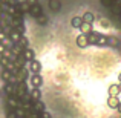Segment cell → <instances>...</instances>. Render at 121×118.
<instances>
[{"mask_svg":"<svg viewBox=\"0 0 121 118\" xmlns=\"http://www.w3.org/2000/svg\"><path fill=\"white\" fill-rule=\"evenodd\" d=\"M29 83L32 87H41V84H43V77H41V74H32L29 77Z\"/></svg>","mask_w":121,"mask_h":118,"instance_id":"1","label":"cell"},{"mask_svg":"<svg viewBox=\"0 0 121 118\" xmlns=\"http://www.w3.org/2000/svg\"><path fill=\"white\" fill-rule=\"evenodd\" d=\"M29 14L32 15V17H40V15H43V8H41L40 3H34V5H31L29 8Z\"/></svg>","mask_w":121,"mask_h":118,"instance_id":"2","label":"cell"},{"mask_svg":"<svg viewBox=\"0 0 121 118\" xmlns=\"http://www.w3.org/2000/svg\"><path fill=\"white\" fill-rule=\"evenodd\" d=\"M28 69H29L31 74H40V72H41V63L35 58V60H32V61H29Z\"/></svg>","mask_w":121,"mask_h":118,"instance_id":"3","label":"cell"},{"mask_svg":"<svg viewBox=\"0 0 121 118\" xmlns=\"http://www.w3.org/2000/svg\"><path fill=\"white\" fill-rule=\"evenodd\" d=\"M75 43H77V46L78 48H87L89 46V41H87V35L86 34H80V35L75 39Z\"/></svg>","mask_w":121,"mask_h":118,"instance_id":"4","label":"cell"},{"mask_svg":"<svg viewBox=\"0 0 121 118\" xmlns=\"http://www.w3.org/2000/svg\"><path fill=\"white\" fill-rule=\"evenodd\" d=\"M121 101L118 100V97H112V95H109L107 97V106L110 107V109H118Z\"/></svg>","mask_w":121,"mask_h":118,"instance_id":"5","label":"cell"},{"mask_svg":"<svg viewBox=\"0 0 121 118\" xmlns=\"http://www.w3.org/2000/svg\"><path fill=\"white\" fill-rule=\"evenodd\" d=\"M48 3H49V9L52 12H58L61 9V2L60 0H48Z\"/></svg>","mask_w":121,"mask_h":118,"instance_id":"6","label":"cell"},{"mask_svg":"<svg viewBox=\"0 0 121 118\" xmlns=\"http://www.w3.org/2000/svg\"><path fill=\"white\" fill-rule=\"evenodd\" d=\"M23 57H25V60H26V63H29V61H32V60H35V52H34V49L28 48V49H25Z\"/></svg>","mask_w":121,"mask_h":118,"instance_id":"7","label":"cell"},{"mask_svg":"<svg viewBox=\"0 0 121 118\" xmlns=\"http://www.w3.org/2000/svg\"><path fill=\"white\" fill-rule=\"evenodd\" d=\"M83 25V17H78V15H75V17L71 18V26L75 28V29H80V26Z\"/></svg>","mask_w":121,"mask_h":118,"instance_id":"8","label":"cell"},{"mask_svg":"<svg viewBox=\"0 0 121 118\" xmlns=\"http://www.w3.org/2000/svg\"><path fill=\"white\" fill-rule=\"evenodd\" d=\"M107 92H109V95H112V97H118V94H121L120 84H110L109 89H107Z\"/></svg>","mask_w":121,"mask_h":118,"instance_id":"9","label":"cell"},{"mask_svg":"<svg viewBox=\"0 0 121 118\" xmlns=\"http://www.w3.org/2000/svg\"><path fill=\"white\" fill-rule=\"evenodd\" d=\"M81 17H83V22H86V23H91V25H92V23L95 22V15L92 14V12H89V11H86L84 14L81 15Z\"/></svg>","mask_w":121,"mask_h":118,"instance_id":"10","label":"cell"},{"mask_svg":"<svg viewBox=\"0 0 121 118\" xmlns=\"http://www.w3.org/2000/svg\"><path fill=\"white\" fill-rule=\"evenodd\" d=\"M80 31H81L83 34H89V32H92L94 29H92V25H91V23H86V22H83V25L80 26Z\"/></svg>","mask_w":121,"mask_h":118,"instance_id":"11","label":"cell"},{"mask_svg":"<svg viewBox=\"0 0 121 118\" xmlns=\"http://www.w3.org/2000/svg\"><path fill=\"white\" fill-rule=\"evenodd\" d=\"M31 97H32L34 100H40V98H41L40 87H32V89H31Z\"/></svg>","mask_w":121,"mask_h":118,"instance_id":"12","label":"cell"},{"mask_svg":"<svg viewBox=\"0 0 121 118\" xmlns=\"http://www.w3.org/2000/svg\"><path fill=\"white\" fill-rule=\"evenodd\" d=\"M6 118H18L17 109H14V107H11V109H8V112H6Z\"/></svg>","mask_w":121,"mask_h":118,"instance_id":"13","label":"cell"},{"mask_svg":"<svg viewBox=\"0 0 121 118\" xmlns=\"http://www.w3.org/2000/svg\"><path fill=\"white\" fill-rule=\"evenodd\" d=\"M106 46H118V39H117V37H107Z\"/></svg>","mask_w":121,"mask_h":118,"instance_id":"14","label":"cell"},{"mask_svg":"<svg viewBox=\"0 0 121 118\" xmlns=\"http://www.w3.org/2000/svg\"><path fill=\"white\" fill-rule=\"evenodd\" d=\"M35 20H37V23H39V25H43V26H44V25H48V17L44 14L40 15V17H37Z\"/></svg>","mask_w":121,"mask_h":118,"instance_id":"15","label":"cell"},{"mask_svg":"<svg viewBox=\"0 0 121 118\" xmlns=\"http://www.w3.org/2000/svg\"><path fill=\"white\" fill-rule=\"evenodd\" d=\"M100 2H101V5H103L104 8L110 9V8H112V5H113V2H115V0H100Z\"/></svg>","mask_w":121,"mask_h":118,"instance_id":"16","label":"cell"},{"mask_svg":"<svg viewBox=\"0 0 121 118\" xmlns=\"http://www.w3.org/2000/svg\"><path fill=\"white\" fill-rule=\"evenodd\" d=\"M5 49H6V46H5V43H0V55H2L3 52H5Z\"/></svg>","mask_w":121,"mask_h":118,"instance_id":"17","label":"cell"},{"mask_svg":"<svg viewBox=\"0 0 121 118\" xmlns=\"http://www.w3.org/2000/svg\"><path fill=\"white\" fill-rule=\"evenodd\" d=\"M101 23H103V25H104V26H109V22H107V20H106V18H103V20H101Z\"/></svg>","mask_w":121,"mask_h":118,"instance_id":"18","label":"cell"},{"mask_svg":"<svg viewBox=\"0 0 121 118\" xmlns=\"http://www.w3.org/2000/svg\"><path fill=\"white\" fill-rule=\"evenodd\" d=\"M28 2H29L31 5H34V3H39V2H37V0H28Z\"/></svg>","mask_w":121,"mask_h":118,"instance_id":"19","label":"cell"},{"mask_svg":"<svg viewBox=\"0 0 121 118\" xmlns=\"http://www.w3.org/2000/svg\"><path fill=\"white\" fill-rule=\"evenodd\" d=\"M117 110H118V112L121 114V103H120V106H118V109H117Z\"/></svg>","mask_w":121,"mask_h":118,"instance_id":"20","label":"cell"},{"mask_svg":"<svg viewBox=\"0 0 121 118\" xmlns=\"http://www.w3.org/2000/svg\"><path fill=\"white\" fill-rule=\"evenodd\" d=\"M118 81L121 83V72H120V74H118Z\"/></svg>","mask_w":121,"mask_h":118,"instance_id":"21","label":"cell"},{"mask_svg":"<svg viewBox=\"0 0 121 118\" xmlns=\"http://www.w3.org/2000/svg\"><path fill=\"white\" fill-rule=\"evenodd\" d=\"M120 91H121V83H120Z\"/></svg>","mask_w":121,"mask_h":118,"instance_id":"22","label":"cell"},{"mask_svg":"<svg viewBox=\"0 0 121 118\" xmlns=\"http://www.w3.org/2000/svg\"><path fill=\"white\" fill-rule=\"evenodd\" d=\"M118 2H120V5H121V0H118Z\"/></svg>","mask_w":121,"mask_h":118,"instance_id":"23","label":"cell"}]
</instances>
